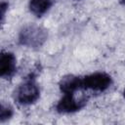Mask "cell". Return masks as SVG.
I'll return each instance as SVG.
<instances>
[{
  "mask_svg": "<svg viewBox=\"0 0 125 125\" xmlns=\"http://www.w3.org/2000/svg\"><path fill=\"white\" fill-rule=\"evenodd\" d=\"M86 103L87 98L85 96L76 98L75 94H63L62 98L57 104L56 109L59 113H73L84 107Z\"/></svg>",
  "mask_w": 125,
  "mask_h": 125,
  "instance_id": "4",
  "label": "cell"
},
{
  "mask_svg": "<svg viewBox=\"0 0 125 125\" xmlns=\"http://www.w3.org/2000/svg\"><path fill=\"white\" fill-rule=\"evenodd\" d=\"M82 83L84 90L104 92L107 90L112 84V78L106 72L98 71L82 77Z\"/></svg>",
  "mask_w": 125,
  "mask_h": 125,
  "instance_id": "3",
  "label": "cell"
},
{
  "mask_svg": "<svg viewBox=\"0 0 125 125\" xmlns=\"http://www.w3.org/2000/svg\"><path fill=\"white\" fill-rule=\"evenodd\" d=\"M119 3H120L121 5H124V6H125V0H119Z\"/></svg>",
  "mask_w": 125,
  "mask_h": 125,
  "instance_id": "10",
  "label": "cell"
},
{
  "mask_svg": "<svg viewBox=\"0 0 125 125\" xmlns=\"http://www.w3.org/2000/svg\"><path fill=\"white\" fill-rule=\"evenodd\" d=\"M13 114H14L13 108L9 104H5L4 103H2L0 107V121L5 122L6 120L10 119L13 116Z\"/></svg>",
  "mask_w": 125,
  "mask_h": 125,
  "instance_id": "8",
  "label": "cell"
},
{
  "mask_svg": "<svg viewBox=\"0 0 125 125\" xmlns=\"http://www.w3.org/2000/svg\"><path fill=\"white\" fill-rule=\"evenodd\" d=\"M47 38V30L35 23L24 25L19 33V43L27 48H40Z\"/></svg>",
  "mask_w": 125,
  "mask_h": 125,
  "instance_id": "1",
  "label": "cell"
},
{
  "mask_svg": "<svg viewBox=\"0 0 125 125\" xmlns=\"http://www.w3.org/2000/svg\"><path fill=\"white\" fill-rule=\"evenodd\" d=\"M7 8H8V3H6V2H2V3H1V21H2V22H3V21H4L5 12H6Z\"/></svg>",
  "mask_w": 125,
  "mask_h": 125,
  "instance_id": "9",
  "label": "cell"
},
{
  "mask_svg": "<svg viewBox=\"0 0 125 125\" xmlns=\"http://www.w3.org/2000/svg\"><path fill=\"white\" fill-rule=\"evenodd\" d=\"M59 88L62 94H75L77 91L83 89L82 77L73 74L64 75L59 82Z\"/></svg>",
  "mask_w": 125,
  "mask_h": 125,
  "instance_id": "6",
  "label": "cell"
},
{
  "mask_svg": "<svg viewBox=\"0 0 125 125\" xmlns=\"http://www.w3.org/2000/svg\"><path fill=\"white\" fill-rule=\"evenodd\" d=\"M123 97H124V99H125V88H124V90H123Z\"/></svg>",
  "mask_w": 125,
  "mask_h": 125,
  "instance_id": "11",
  "label": "cell"
},
{
  "mask_svg": "<svg viewBox=\"0 0 125 125\" xmlns=\"http://www.w3.org/2000/svg\"><path fill=\"white\" fill-rule=\"evenodd\" d=\"M52 5V0H29L28 8L31 14L40 18L50 10Z\"/></svg>",
  "mask_w": 125,
  "mask_h": 125,
  "instance_id": "7",
  "label": "cell"
},
{
  "mask_svg": "<svg viewBox=\"0 0 125 125\" xmlns=\"http://www.w3.org/2000/svg\"><path fill=\"white\" fill-rule=\"evenodd\" d=\"M40 97V89L34 78L28 77L14 91V99L21 105H30Z\"/></svg>",
  "mask_w": 125,
  "mask_h": 125,
  "instance_id": "2",
  "label": "cell"
},
{
  "mask_svg": "<svg viewBox=\"0 0 125 125\" xmlns=\"http://www.w3.org/2000/svg\"><path fill=\"white\" fill-rule=\"evenodd\" d=\"M17 71V59L12 52H2L0 56V76L10 79Z\"/></svg>",
  "mask_w": 125,
  "mask_h": 125,
  "instance_id": "5",
  "label": "cell"
}]
</instances>
